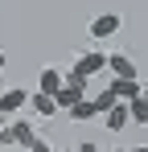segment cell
<instances>
[{"label": "cell", "instance_id": "cell-1", "mask_svg": "<svg viewBox=\"0 0 148 152\" xmlns=\"http://www.w3.org/2000/svg\"><path fill=\"white\" fill-rule=\"evenodd\" d=\"M86 99V78H74V74H66V86L53 95V103H58V111H74L78 103Z\"/></svg>", "mask_w": 148, "mask_h": 152}, {"label": "cell", "instance_id": "cell-2", "mask_svg": "<svg viewBox=\"0 0 148 152\" xmlns=\"http://www.w3.org/2000/svg\"><path fill=\"white\" fill-rule=\"evenodd\" d=\"M99 70H107V53L91 50V53H82V58L74 62V70H70V74H74V78H86V82H91V78H95Z\"/></svg>", "mask_w": 148, "mask_h": 152}, {"label": "cell", "instance_id": "cell-3", "mask_svg": "<svg viewBox=\"0 0 148 152\" xmlns=\"http://www.w3.org/2000/svg\"><path fill=\"white\" fill-rule=\"evenodd\" d=\"M8 144H17V148H33V144H37V127L29 124V119H12V124H8Z\"/></svg>", "mask_w": 148, "mask_h": 152}, {"label": "cell", "instance_id": "cell-4", "mask_svg": "<svg viewBox=\"0 0 148 152\" xmlns=\"http://www.w3.org/2000/svg\"><path fill=\"white\" fill-rule=\"evenodd\" d=\"M119 29H123V17H119V12H103V17H95V21H91V37H95V41H103V37H115Z\"/></svg>", "mask_w": 148, "mask_h": 152}, {"label": "cell", "instance_id": "cell-5", "mask_svg": "<svg viewBox=\"0 0 148 152\" xmlns=\"http://www.w3.org/2000/svg\"><path fill=\"white\" fill-rule=\"evenodd\" d=\"M62 86H66V74H62L58 66H41V74H37V91L53 99V95H58Z\"/></svg>", "mask_w": 148, "mask_h": 152}, {"label": "cell", "instance_id": "cell-6", "mask_svg": "<svg viewBox=\"0 0 148 152\" xmlns=\"http://www.w3.org/2000/svg\"><path fill=\"white\" fill-rule=\"evenodd\" d=\"M25 103H29V91H25V86H8V91H0V111H4V115H17Z\"/></svg>", "mask_w": 148, "mask_h": 152}, {"label": "cell", "instance_id": "cell-7", "mask_svg": "<svg viewBox=\"0 0 148 152\" xmlns=\"http://www.w3.org/2000/svg\"><path fill=\"white\" fill-rule=\"evenodd\" d=\"M107 91H111V95H115L119 103H132V99H140V95H144V86H140L136 78H115Z\"/></svg>", "mask_w": 148, "mask_h": 152}, {"label": "cell", "instance_id": "cell-8", "mask_svg": "<svg viewBox=\"0 0 148 152\" xmlns=\"http://www.w3.org/2000/svg\"><path fill=\"white\" fill-rule=\"evenodd\" d=\"M103 124H107V132H123V127L132 124V111H127V103H115V107L103 115Z\"/></svg>", "mask_w": 148, "mask_h": 152}, {"label": "cell", "instance_id": "cell-9", "mask_svg": "<svg viewBox=\"0 0 148 152\" xmlns=\"http://www.w3.org/2000/svg\"><path fill=\"white\" fill-rule=\"evenodd\" d=\"M107 70L115 78H136V62H132L127 53H111V58H107Z\"/></svg>", "mask_w": 148, "mask_h": 152}, {"label": "cell", "instance_id": "cell-10", "mask_svg": "<svg viewBox=\"0 0 148 152\" xmlns=\"http://www.w3.org/2000/svg\"><path fill=\"white\" fill-rule=\"evenodd\" d=\"M29 103H33V111H37L41 119H53V115H58V103L49 99V95H41V91H37V95H29Z\"/></svg>", "mask_w": 148, "mask_h": 152}, {"label": "cell", "instance_id": "cell-11", "mask_svg": "<svg viewBox=\"0 0 148 152\" xmlns=\"http://www.w3.org/2000/svg\"><path fill=\"white\" fill-rule=\"evenodd\" d=\"M127 111H132V124H148V91L127 103Z\"/></svg>", "mask_w": 148, "mask_h": 152}, {"label": "cell", "instance_id": "cell-12", "mask_svg": "<svg viewBox=\"0 0 148 152\" xmlns=\"http://www.w3.org/2000/svg\"><path fill=\"white\" fill-rule=\"evenodd\" d=\"M91 103H95V115H107V111H111V107H115V103H119V99H115L111 91H99V95H95V99H91Z\"/></svg>", "mask_w": 148, "mask_h": 152}, {"label": "cell", "instance_id": "cell-13", "mask_svg": "<svg viewBox=\"0 0 148 152\" xmlns=\"http://www.w3.org/2000/svg\"><path fill=\"white\" fill-rule=\"evenodd\" d=\"M70 119H78V124H82V119H95V103H91V99H82V103L70 111Z\"/></svg>", "mask_w": 148, "mask_h": 152}, {"label": "cell", "instance_id": "cell-14", "mask_svg": "<svg viewBox=\"0 0 148 152\" xmlns=\"http://www.w3.org/2000/svg\"><path fill=\"white\" fill-rule=\"evenodd\" d=\"M78 152H99V144H95V140H82V144H78Z\"/></svg>", "mask_w": 148, "mask_h": 152}, {"label": "cell", "instance_id": "cell-15", "mask_svg": "<svg viewBox=\"0 0 148 152\" xmlns=\"http://www.w3.org/2000/svg\"><path fill=\"white\" fill-rule=\"evenodd\" d=\"M29 152H53V148H49L45 140H37V144H33V148H29Z\"/></svg>", "mask_w": 148, "mask_h": 152}, {"label": "cell", "instance_id": "cell-16", "mask_svg": "<svg viewBox=\"0 0 148 152\" xmlns=\"http://www.w3.org/2000/svg\"><path fill=\"white\" fill-rule=\"evenodd\" d=\"M4 144H8V127L0 124V148H4Z\"/></svg>", "mask_w": 148, "mask_h": 152}, {"label": "cell", "instance_id": "cell-17", "mask_svg": "<svg viewBox=\"0 0 148 152\" xmlns=\"http://www.w3.org/2000/svg\"><path fill=\"white\" fill-rule=\"evenodd\" d=\"M0 70H4V50H0Z\"/></svg>", "mask_w": 148, "mask_h": 152}, {"label": "cell", "instance_id": "cell-18", "mask_svg": "<svg viewBox=\"0 0 148 152\" xmlns=\"http://www.w3.org/2000/svg\"><path fill=\"white\" fill-rule=\"evenodd\" d=\"M127 152H148V148H127Z\"/></svg>", "mask_w": 148, "mask_h": 152}, {"label": "cell", "instance_id": "cell-19", "mask_svg": "<svg viewBox=\"0 0 148 152\" xmlns=\"http://www.w3.org/2000/svg\"><path fill=\"white\" fill-rule=\"evenodd\" d=\"M119 152H127V148H119Z\"/></svg>", "mask_w": 148, "mask_h": 152}]
</instances>
